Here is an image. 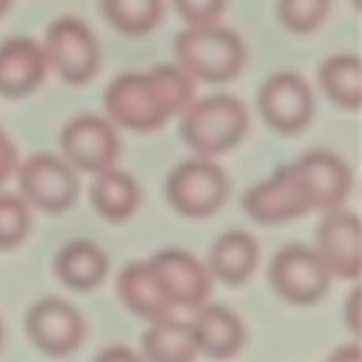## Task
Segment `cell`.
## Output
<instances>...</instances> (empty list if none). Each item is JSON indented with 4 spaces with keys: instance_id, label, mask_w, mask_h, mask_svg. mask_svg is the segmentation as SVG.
<instances>
[{
    "instance_id": "cell-1",
    "label": "cell",
    "mask_w": 362,
    "mask_h": 362,
    "mask_svg": "<svg viewBox=\"0 0 362 362\" xmlns=\"http://www.w3.org/2000/svg\"><path fill=\"white\" fill-rule=\"evenodd\" d=\"M195 100V78L180 66H157L148 72L119 74L104 93V106L112 123L151 134L161 129Z\"/></svg>"
},
{
    "instance_id": "cell-2",
    "label": "cell",
    "mask_w": 362,
    "mask_h": 362,
    "mask_svg": "<svg viewBox=\"0 0 362 362\" xmlns=\"http://www.w3.org/2000/svg\"><path fill=\"white\" fill-rule=\"evenodd\" d=\"M178 66L195 81L229 83L246 66V45L238 32L223 25H189L176 36Z\"/></svg>"
},
{
    "instance_id": "cell-3",
    "label": "cell",
    "mask_w": 362,
    "mask_h": 362,
    "mask_svg": "<svg viewBox=\"0 0 362 362\" xmlns=\"http://www.w3.org/2000/svg\"><path fill=\"white\" fill-rule=\"evenodd\" d=\"M180 115L182 140L191 151L208 159L235 148L250 127L246 106L229 93L193 100Z\"/></svg>"
},
{
    "instance_id": "cell-4",
    "label": "cell",
    "mask_w": 362,
    "mask_h": 362,
    "mask_svg": "<svg viewBox=\"0 0 362 362\" xmlns=\"http://www.w3.org/2000/svg\"><path fill=\"white\" fill-rule=\"evenodd\" d=\"M229 178L225 170L208 157L189 159L176 165L165 182L170 206L187 218H208L229 199Z\"/></svg>"
},
{
    "instance_id": "cell-5",
    "label": "cell",
    "mask_w": 362,
    "mask_h": 362,
    "mask_svg": "<svg viewBox=\"0 0 362 362\" xmlns=\"http://www.w3.org/2000/svg\"><path fill=\"white\" fill-rule=\"evenodd\" d=\"M17 185L28 206L45 214L70 210L78 197V176L74 168L51 153H36L17 165Z\"/></svg>"
},
{
    "instance_id": "cell-6",
    "label": "cell",
    "mask_w": 362,
    "mask_h": 362,
    "mask_svg": "<svg viewBox=\"0 0 362 362\" xmlns=\"http://www.w3.org/2000/svg\"><path fill=\"white\" fill-rule=\"evenodd\" d=\"M49 66L70 85L89 83L102 64L95 34L76 17H59L45 32Z\"/></svg>"
},
{
    "instance_id": "cell-7",
    "label": "cell",
    "mask_w": 362,
    "mask_h": 362,
    "mask_svg": "<svg viewBox=\"0 0 362 362\" xmlns=\"http://www.w3.org/2000/svg\"><path fill=\"white\" fill-rule=\"evenodd\" d=\"M274 293L293 305H314L331 288V274L314 248L303 244L284 246L269 265Z\"/></svg>"
},
{
    "instance_id": "cell-8",
    "label": "cell",
    "mask_w": 362,
    "mask_h": 362,
    "mask_svg": "<svg viewBox=\"0 0 362 362\" xmlns=\"http://www.w3.org/2000/svg\"><path fill=\"white\" fill-rule=\"evenodd\" d=\"M242 206L255 223L267 227H276L312 212L310 195L293 163L282 165L272 178L250 187Z\"/></svg>"
},
{
    "instance_id": "cell-9",
    "label": "cell",
    "mask_w": 362,
    "mask_h": 362,
    "mask_svg": "<svg viewBox=\"0 0 362 362\" xmlns=\"http://www.w3.org/2000/svg\"><path fill=\"white\" fill-rule=\"evenodd\" d=\"M66 161L87 174L112 168L121 155V140L112 121L98 115H81L68 121L59 136Z\"/></svg>"
},
{
    "instance_id": "cell-10",
    "label": "cell",
    "mask_w": 362,
    "mask_h": 362,
    "mask_svg": "<svg viewBox=\"0 0 362 362\" xmlns=\"http://www.w3.org/2000/svg\"><path fill=\"white\" fill-rule=\"evenodd\" d=\"M25 331L40 352L55 358L74 354L87 337V325L81 312L57 297H45L30 308Z\"/></svg>"
},
{
    "instance_id": "cell-11",
    "label": "cell",
    "mask_w": 362,
    "mask_h": 362,
    "mask_svg": "<svg viewBox=\"0 0 362 362\" xmlns=\"http://www.w3.org/2000/svg\"><path fill=\"white\" fill-rule=\"evenodd\" d=\"M148 267L172 308L197 310L212 293V274L187 250L165 248L148 259Z\"/></svg>"
},
{
    "instance_id": "cell-12",
    "label": "cell",
    "mask_w": 362,
    "mask_h": 362,
    "mask_svg": "<svg viewBox=\"0 0 362 362\" xmlns=\"http://www.w3.org/2000/svg\"><path fill=\"white\" fill-rule=\"evenodd\" d=\"M257 102L265 123L282 136L303 132L314 117V93L308 81L295 72L272 74L263 83Z\"/></svg>"
},
{
    "instance_id": "cell-13",
    "label": "cell",
    "mask_w": 362,
    "mask_h": 362,
    "mask_svg": "<svg viewBox=\"0 0 362 362\" xmlns=\"http://www.w3.org/2000/svg\"><path fill=\"white\" fill-rule=\"evenodd\" d=\"M316 255L331 278L356 280L361 276V218L350 210H331L316 235Z\"/></svg>"
},
{
    "instance_id": "cell-14",
    "label": "cell",
    "mask_w": 362,
    "mask_h": 362,
    "mask_svg": "<svg viewBox=\"0 0 362 362\" xmlns=\"http://www.w3.org/2000/svg\"><path fill=\"white\" fill-rule=\"evenodd\" d=\"M310 202L312 210L331 212L346 204L352 193L354 176L350 165L335 153L329 151H310L293 161Z\"/></svg>"
},
{
    "instance_id": "cell-15",
    "label": "cell",
    "mask_w": 362,
    "mask_h": 362,
    "mask_svg": "<svg viewBox=\"0 0 362 362\" xmlns=\"http://www.w3.org/2000/svg\"><path fill=\"white\" fill-rule=\"evenodd\" d=\"M49 70L47 53L30 36H11L0 45V95L19 100L36 91Z\"/></svg>"
},
{
    "instance_id": "cell-16",
    "label": "cell",
    "mask_w": 362,
    "mask_h": 362,
    "mask_svg": "<svg viewBox=\"0 0 362 362\" xmlns=\"http://www.w3.org/2000/svg\"><path fill=\"white\" fill-rule=\"evenodd\" d=\"M191 325L199 352L210 358H231L246 344L244 322L223 305H199Z\"/></svg>"
},
{
    "instance_id": "cell-17",
    "label": "cell",
    "mask_w": 362,
    "mask_h": 362,
    "mask_svg": "<svg viewBox=\"0 0 362 362\" xmlns=\"http://www.w3.org/2000/svg\"><path fill=\"white\" fill-rule=\"evenodd\" d=\"M259 244L246 231H227L210 248L208 269L212 278L229 286H240L252 278L259 267Z\"/></svg>"
},
{
    "instance_id": "cell-18",
    "label": "cell",
    "mask_w": 362,
    "mask_h": 362,
    "mask_svg": "<svg viewBox=\"0 0 362 362\" xmlns=\"http://www.w3.org/2000/svg\"><path fill=\"white\" fill-rule=\"evenodd\" d=\"M117 295L121 303L142 320H159L170 316L172 305L159 288L148 261H132L117 278Z\"/></svg>"
},
{
    "instance_id": "cell-19",
    "label": "cell",
    "mask_w": 362,
    "mask_h": 362,
    "mask_svg": "<svg viewBox=\"0 0 362 362\" xmlns=\"http://www.w3.org/2000/svg\"><path fill=\"white\" fill-rule=\"evenodd\" d=\"M110 272L106 252L87 240L66 244L55 257V274L59 282L72 291L87 293L98 288Z\"/></svg>"
},
{
    "instance_id": "cell-20",
    "label": "cell",
    "mask_w": 362,
    "mask_h": 362,
    "mask_svg": "<svg viewBox=\"0 0 362 362\" xmlns=\"http://www.w3.org/2000/svg\"><path fill=\"white\" fill-rule=\"evenodd\" d=\"M91 204L95 212L110 221L123 223L136 214L142 202V191L136 178L127 172L117 170L115 165L95 174V182L91 187Z\"/></svg>"
},
{
    "instance_id": "cell-21",
    "label": "cell",
    "mask_w": 362,
    "mask_h": 362,
    "mask_svg": "<svg viewBox=\"0 0 362 362\" xmlns=\"http://www.w3.org/2000/svg\"><path fill=\"white\" fill-rule=\"evenodd\" d=\"M142 350L148 361L189 362L199 354L191 325L163 316L151 322L142 337Z\"/></svg>"
},
{
    "instance_id": "cell-22",
    "label": "cell",
    "mask_w": 362,
    "mask_h": 362,
    "mask_svg": "<svg viewBox=\"0 0 362 362\" xmlns=\"http://www.w3.org/2000/svg\"><path fill=\"white\" fill-rule=\"evenodd\" d=\"M320 85L327 98L346 110H358L362 102L361 59L354 53H337L322 62Z\"/></svg>"
},
{
    "instance_id": "cell-23",
    "label": "cell",
    "mask_w": 362,
    "mask_h": 362,
    "mask_svg": "<svg viewBox=\"0 0 362 362\" xmlns=\"http://www.w3.org/2000/svg\"><path fill=\"white\" fill-rule=\"evenodd\" d=\"M106 21L125 36H146L163 19V0H100Z\"/></svg>"
},
{
    "instance_id": "cell-24",
    "label": "cell",
    "mask_w": 362,
    "mask_h": 362,
    "mask_svg": "<svg viewBox=\"0 0 362 362\" xmlns=\"http://www.w3.org/2000/svg\"><path fill=\"white\" fill-rule=\"evenodd\" d=\"M333 0H278L282 25L295 34H312L329 17Z\"/></svg>"
},
{
    "instance_id": "cell-25",
    "label": "cell",
    "mask_w": 362,
    "mask_h": 362,
    "mask_svg": "<svg viewBox=\"0 0 362 362\" xmlns=\"http://www.w3.org/2000/svg\"><path fill=\"white\" fill-rule=\"evenodd\" d=\"M32 216L23 197L0 193V250H13L28 238Z\"/></svg>"
},
{
    "instance_id": "cell-26",
    "label": "cell",
    "mask_w": 362,
    "mask_h": 362,
    "mask_svg": "<svg viewBox=\"0 0 362 362\" xmlns=\"http://www.w3.org/2000/svg\"><path fill=\"white\" fill-rule=\"evenodd\" d=\"M174 6L189 25H212L223 17L227 0H174Z\"/></svg>"
},
{
    "instance_id": "cell-27",
    "label": "cell",
    "mask_w": 362,
    "mask_h": 362,
    "mask_svg": "<svg viewBox=\"0 0 362 362\" xmlns=\"http://www.w3.org/2000/svg\"><path fill=\"white\" fill-rule=\"evenodd\" d=\"M17 165H19V153L11 142V138L0 127V187L15 174Z\"/></svg>"
},
{
    "instance_id": "cell-28",
    "label": "cell",
    "mask_w": 362,
    "mask_h": 362,
    "mask_svg": "<svg viewBox=\"0 0 362 362\" xmlns=\"http://www.w3.org/2000/svg\"><path fill=\"white\" fill-rule=\"evenodd\" d=\"M358 310H361V288H354L348 303H346V322L348 329L358 337L361 335V320H358Z\"/></svg>"
},
{
    "instance_id": "cell-29",
    "label": "cell",
    "mask_w": 362,
    "mask_h": 362,
    "mask_svg": "<svg viewBox=\"0 0 362 362\" xmlns=\"http://www.w3.org/2000/svg\"><path fill=\"white\" fill-rule=\"evenodd\" d=\"M115 358H136V354H132L129 350H123V348L115 346V348L106 350V352L100 356V361H115Z\"/></svg>"
},
{
    "instance_id": "cell-30",
    "label": "cell",
    "mask_w": 362,
    "mask_h": 362,
    "mask_svg": "<svg viewBox=\"0 0 362 362\" xmlns=\"http://www.w3.org/2000/svg\"><path fill=\"white\" fill-rule=\"evenodd\" d=\"M11 4H13V0H0V17L11 8Z\"/></svg>"
},
{
    "instance_id": "cell-31",
    "label": "cell",
    "mask_w": 362,
    "mask_h": 362,
    "mask_svg": "<svg viewBox=\"0 0 362 362\" xmlns=\"http://www.w3.org/2000/svg\"><path fill=\"white\" fill-rule=\"evenodd\" d=\"M2 341H4V331H2V322H0V348H2Z\"/></svg>"
}]
</instances>
